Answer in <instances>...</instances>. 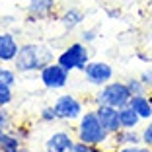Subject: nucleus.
<instances>
[{"label":"nucleus","mask_w":152,"mask_h":152,"mask_svg":"<svg viewBox=\"0 0 152 152\" xmlns=\"http://www.w3.org/2000/svg\"><path fill=\"white\" fill-rule=\"evenodd\" d=\"M53 51L43 43H23L20 45V53L14 61V68L22 74L39 72L43 66L53 63Z\"/></svg>","instance_id":"obj_1"},{"label":"nucleus","mask_w":152,"mask_h":152,"mask_svg":"<svg viewBox=\"0 0 152 152\" xmlns=\"http://www.w3.org/2000/svg\"><path fill=\"white\" fill-rule=\"evenodd\" d=\"M76 140L105 146L111 140V133H107V129L99 123L94 109H90V111H84L82 117L78 119V125H76Z\"/></svg>","instance_id":"obj_2"},{"label":"nucleus","mask_w":152,"mask_h":152,"mask_svg":"<svg viewBox=\"0 0 152 152\" xmlns=\"http://www.w3.org/2000/svg\"><path fill=\"white\" fill-rule=\"evenodd\" d=\"M131 98L133 94L129 92L125 82H107L96 94V105H111V107L121 109L129 105Z\"/></svg>","instance_id":"obj_3"},{"label":"nucleus","mask_w":152,"mask_h":152,"mask_svg":"<svg viewBox=\"0 0 152 152\" xmlns=\"http://www.w3.org/2000/svg\"><path fill=\"white\" fill-rule=\"evenodd\" d=\"M57 63H61L66 70H84L86 64L90 63V51L88 45L82 41H74V43L66 45L61 53L57 55Z\"/></svg>","instance_id":"obj_4"},{"label":"nucleus","mask_w":152,"mask_h":152,"mask_svg":"<svg viewBox=\"0 0 152 152\" xmlns=\"http://www.w3.org/2000/svg\"><path fill=\"white\" fill-rule=\"evenodd\" d=\"M39 80L47 90H63L70 80V70H66L61 63L53 61L39 70Z\"/></svg>","instance_id":"obj_5"},{"label":"nucleus","mask_w":152,"mask_h":152,"mask_svg":"<svg viewBox=\"0 0 152 152\" xmlns=\"http://www.w3.org/2000/svg\"><path fill=\"white\" fill-rule=\"evenodd\" d=\"M55 111H57L58 121H78L84 113V103L72 94H63L58 96L53 103Z\"/></svg>","instance_id":"obj_6"},{"label":"nucleus","mask_w":152,"mask_h":152,"mask_svg":"<svg viewBox=\"0 0 152 152\" xmlns=\"http://www.w3.org/2000/svg\"><path fill=\"white\" fill-rule=\"evenodd\" d=\"M82 72H84L86 82L92 86H98V88L105 86L107 82H111L113 74H115L113 66L109 63H105V61H90Z\"/></svg>","instance_id":"obj_7"},{"label":"nucleus","mask_w":152,"mask_h":152,"mask_svg":"<svg viewBox=\"0 0 152 152\" xmlns=\"http://www.w3.org/2000/svg\"><path fill=\"white\" fill-rule=\"evenodd\" d=\"M76 140L72 139V134L66 131H57L47 139L45 142V152H74Z\"/></svg>","instance_id":"obj_8"},{"label":"nucleus","mask_w":152,"mask_h":152,"mask_svg":"<svg viewBox=\"0 0 152 152\" xmlns=\"http://www.w3.org/2000/svg\"><path fill=\"white\" fill-rule=\"evenodd\" d=\"M94 111H96V115H98L99 123L107 129V133L115 134L117 131L121 129L119 109H117V107H111V105H96Z\"/></svg>","instance_id":"obj_9"},{"label":"nucleus","mask_w":152,"mask_h":152,"mask_svg":"<svg viewBox=\"0 0 152 152\" xmlns=\"http://www.w3.org/2000/svg\"><path fill=\"white\" fill-rule=\"evenodd\" d=\"M20 53V43L16 41L14 33L0 31V63H14Z\"/></svg>","instance_id":"obj_10"},{"label":"nucleus","mask_w":152,"mask_h":152,"mask_svg":"<svg viewBox=\"0 0 152 152\" xmlns=\"http://www.w3.org/2000/svg\"><path fill=\"white\" fill-rule=\"evenodd\" d=\"M57 0H27V16L31 20H47L55 14Z\"/></svg>","instance_id":"obj_11"},{"label":"nucleus","mask_w":152,"mask_h":152,"mask_svg":"<svg viewBox=\"0 0 152 152\" xmlns=\"http://www.w3.org/2000/svg\"><path fill=\"white\" fill-rule=\"evenodd\" d=\"M113 148L119 146H139L142 144V137L137 129H119L115 134H111Z\"/></svg>","instance_id":"obj_12"},{"label":"nucleus","mask_w":152,"mask_h":152,"mask_svg":"<svg viewBox=\"0 0 152 152\" xmlns=\"http://www.w3.org/2000/svg\"><path fill=\"white\" fill-rule=\"evenodd\" d=\"M86 16L82 10L74 8V6H70V8H66L61 16H58V22H61V26L64 27V31H74L76 27H80L82 23H84Z\"/></svg>","instance_id":"obj_13"},{"label":"nucleus","mask_w":152,"mask_h":152,"mask_svg":"<svg viewBox=\"0 0 152 152\" xmlns=\"http://www.w3.org/2000/svg\"><path fill=\"white\" fill-rule=\"evenodd\" d=\"M129 105L139 113L142 121H150L152 119V94L146 92V94L133 96L131 102H129Z\"/></svg>","instance_id":"obj_14"},{"label":"nucleus","mask_w":152,"mask_h":152,"mask_svg":"<svg viewBox=\"0 0 152 152\" xmlns=\"http://www.w3.org/2000/svg\"><path fill=\"white\" fill-rule=\"evenodd\" d=\"M119 121H121V129H137L142 119L131 105H125V107L119 109Z\"/></svg>","instance_id":"obj_15"},{"label":"nucleus","mask_w":152,"mask_h":152,"mask_svg":"<svg viewBox=\"0 0 152 152\" xmlns=\"http://www.w3.org/2000/svg\"><path fill=\"white\" fill-rule=\"evenodd\" d=\"M23 146V140H20L12 131H8V134L4 137V140L0 142V150L2 152H20Z\"/></svg>","instance_id":"obj_16"},{"label":"nucleus","mask_w":152,"mask_h":152,"mask_svg":"<svg viewBox=\"0 0 152 152\" xmlns=\"http://www.w3.org/2000/svg\"><path fill=\"white\" fill-rule=\"evenodd\" d=\"M16 68H10L6 63H0V84H8V86H16L18 82V74Z\"/></svg>","instance_id":"obj_17"},{"label":"nucleus","mask_w":152,"mask_h":152,"mask_svg":"<svg viewBox=\"0 0 152 152\" xmlns=\"http://www.w3.org/2000/svg\"><path fill=\"white\" fill-rule=\"evenodd\" d=\"M125 84H127V88H129V92L133 96H139V94H146L148 90H146V86L142 84V80L140 78H127L125 80Z\"/></svg>","instance_id":"obj_18"},{"label":"nucleus","mask_w":152,"mask_h":152,"mask_svg":"<svg viewBox=\"0 0 152 152\" xmlns=\"http://www.w3.org/2000/svg\"><path fill=\"white\" fill-rule=\"evenodd\" d=\"M74 152H105V148L99 146V144H90V142H82V140H76V144H74Z\"/></svg>","instance_id":"obj_19"},{"label":"nucleus","mask_w":152,"mask_h":152,"mask_svg":"<svg viewBox=\"0 0 152 152\" xmlns=\"http://www.w3.org/2000/svg\"><path fill=\"white\" fill-rule=\"evenodd\" d=\"M12 103V86L0 84V107H6Z\"/></svg>","instance_id":"obj_20"},{"label":"nucleus","mask_w":152,"mask_h":152,"mask_svg":"<svg viewBox=\"0 0 152 152\" xmlns=\"http://www.w3.org/2000/svg\"><path fill=\"white\" fill-rule=\"evenodd\" d=\"M39 119L43 121V123H55V121H58V117H57V111H55L53 105H47V107L41 109Z\"/></svg>","instance_id":"obj_21"},{"label":"nucleus","mask_w":152,"mask_h":152,"mask_svg":"<svg viewBox=\"0 0 152 152\" xmlns=\"http://www.w3.org/2000/svg\"><path fill=\"white\" fill-rule=\"evenodd\" d=\"M96 39H98V29H94V27L84 29V31H82V35H80V41H82V43H86V45L94 43Z\"/></svg>","instance_id":"obj_22"},{"label":"nucleus","mask_w":152,"mask_h":152,"mask_svg":"<svg viewBox=\"0 0 152 152\" xmlns=\"http://www.w3.org/2000/svg\"><path fill=\"white\" fill-rule=\"evenodd\" d=\"M0 127L6 129V131L12 129V117H10V113H8L6 107H0Z\"/></svg>","instance_id":"obj_23"},{"label":"nucleus","mask_w":152,"mask_h":152,"mask_svg":"<svg viewBox=\"0 0 152 152\" xmlns=\"http://www.w3.org/2000/svg\"><path fill=\"white\" fill-rule=\"evenodd\" d=\"M140 137H142V144H146V146L152 148V121H148L146 127L140 131Z\"/></svg>","instance_id":"obj_24"},{"label":"nucleus","mask_w":152,"mask_h":152,"mask_svg":"<svg viewBox=\"0 0 152 152\" xmlns=\"http://www.w3.org/2000/svg\"><path fill=\"white\" fill-rule=\"evenodd\" d=\"M10 131H12V133L16 134L20 140H23V142H26V140L29 139V134H31V131L27 129V127H23V125H20V127H12Z\"/></svg>","instance_id":"obj_25"},{"label":"nucleus","mask_w":152,"mask_h":152,"mask_svg":"<svg viewBox=\"0 0 152 152\" xmlns=\"http://www.w3.org/2000/svg\"><path fill=\"white\" fill-rule=\"evenodd\" d=\"M139 78L142 80V84L146 86V90L150 92V90H152V66L144 68V70L140 72V76H139Z\"/></svg>","instance_id":"obj_26"},{"label":"nucleus","mask_w":152,"mask_h":152,"mask_svg":"<svg viewBox=\"0 0 152 152\" xmlns=\"http://www.w3.org/2000/svg\"><path fill=\"white\" fill-rule=\"evenodd\" d=\"M113 152H139V146H119Z\"/></svg>","instance_id":"obj_27"},{"label":"nucleus","mask_w":152,"mask_h":152,"mask_svg":"<svg viewBox=\"0 0 152 152\" xmlns=\"http://www.w3.org/2000/svg\"><path fill=\"white\" fill-rule=\"evenodd\" d=\"M105 14H107L109 18H115V20L121 16V12H119V10H113V8H105Z\"/></svg>","instance_id":"obj_28"},{"label":"nucleus","mask_w":152,"mask_h":152,"mask_svg":"<svg viewBox=\"0 0 152 152\" xmlns=\"http://www.w3.org/2000/svg\"><path fill=\"white\" fill-rule=\"evenodd\" d=\"M137 58H139V61H144V63H150V64H152V58L148 57V55H144V53H137Z\"/></svg>","instance_id":"obj_29"},{"label":"nucleus","mask_w":152,"mask_h":152,"mask_svg":"<svg viewBox=\"0 0 152 152\" xmlns=\"http://www.w3.org/2000/svg\"><path fill=\"white\" fill-rule=\"evenodd\" d=\"M139 152H152V148L146 144H139Z\"/></svg>","instance_id":"obj_30"},{"label":"nucleus","mask_w":152,"mask_h":152,"mask_svg":"<svg viewBox=\"0 0 152 152\" xmlns=\"http://www.w3.org/2000/svg\"><path fill=\"white\" fill-rule=\"evenodd\" d=\"M6 134H8V131H6V129H2V127H0V142L4 140V137H6Z\"/></svg>","instance_id":"obj_31"},{"label":"nucleus","mask_w":152,"mask_h":152,"mask_svg":"<svg viewBox=\"0 0 152 152\" xmlns=\"http://www.w3.org/2000/svg\"><path fill=\"white\" fill-rule=\"evenodd\" d=\"M20 152H29V150H27V148H26V146H22V150H20Z\"/></svg>","instance_id":"obj_32"},{"label":"nucleus","mask_w":152,"mask_h":152,"mask_svg":"<svg viewBox=\"0 0 152 152\" xmlns=\"http://www.w3.org/2000/svg\"><path fill=\"white\" fill-rule=\"evenodd\" d=\"M148 2H152V0H148Z\"/></svg>","instance_id":"obj_33"},{"label":"nucleus","mask_w":152,"mask_h":152,"mask_svg":"<svg viewBox=\"0 0 152 152\" xmlns=\"http://www.w3.org/2000/svg\"><path fill=\"white\" fill-rule=\"evenodd\" d=\"M150 94H152V90H150Z\"/></svg>","instance_id":"obj_34"},{"label":"nucleus","mask_w":152,"mask_h":152,"mask_svg":"<svg viewBox=\"0 0 152 152\" xmlns=\"http://www.w3.org/2000/svg\"><path fill=\"white\" fill-rule=\"evenodd\" d=\"M0 152H2V150H0Z\"/></svg>","instance_id":"obj_35"}]
</instances>
